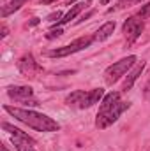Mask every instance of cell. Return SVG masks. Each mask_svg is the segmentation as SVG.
<instances>
[{
	"instance_id": "7",
	"label": "cell",
	"mask_w": 150,
	"mask_h": 151,
	"mask_svg": "<svg viewBox=\"0 0 150 151\" xmlns=\"http://www.w3.org/2000/svg\"><path fill=\"white\" fill-rule=\"evenodd\" d=\"M143 69H145V62H143V60H141V62H136V65L127 72L125 79H124V83H122V91H127V90L133 88V84L136 83V79L141 76Z\"/></svg>"
},
{
	"instance_id": "21",
	"label": "cell",
	"mask_w": 150,
	"mask_h": 151,
	"mask_svg": "<svg viewBox=\"0 0 150 151\" xmlns=\"http://www.w3.org/2000/svg\"><path fill=\"white\" fill-rule=\"evenodd\" d=\"M37 23H39V19H37V18H34V19L30 21V25H37Z\"/></svg>"
},
{
	"instance_id": "23",
	"label": "cell",
	"mask_w": 150,
	"mask_h": 151,
	"mask_svg": "<svg viewBox=\"0 0 150 151\" xmlns=\"http://www.w3.org/2000/svg\"><path fill=\"white\" fill-rule=\"evenodd\" d=\"M2 151H7V148H5V146H2Z\"/></svg>"
},
{
	"instance_id": "20",
	"label": "cell",
	"mask_w": 150,
	"mask_h": 151,
	"mask_svg": "<svg viewBox=\"0 0 150 151\" xmlns=\"http://www.w3.org/2000/svg\"><path fill=\"white\" fill-rule=\"evenodd\" d=\"M42 4H53V2H57V0H41Z\"/></svg>"
},
{
	"instance_id": "16",
	"label": "cell",
	"mask_w": 150,
	"mask_h": 151,
	"mask_svg": "<svg viewBox=\"0 0 150 151\" xmlns=\"http://www.w3.org/2000/svg\"><path fill=\"white\" fill-rule=\"evenodd\" d=\"M62 34H64V30H62V28H53V30H51L50 34H46V39H50V40H51V39L60 37Z\"/></svg>"
},
{
	"instance_id": "5",
	"label": "cell",
	"mask_w": 150,
	"mask_h": 151,
	"mask_svg": "<svg viewBox=\"0 0 150 151\" xmlns=\"http://www.w3.org/2000/svg\"><path fill=\"white\" fill-rule=\"evenodd\" d=\"M143 28H145V23H143V19L138 18V16H131V18H127L125 23H124V27H122L124 35H125V39H127L129 44L134 42L136 39L141 35Z\"/></svg>"
},
{
	"instance_id": "10",
	"label": "cell",
	"mask_w": 150,
	"mask_h": 151,
	"mask_svg": "<svg viewBox=\"0 0 150 151\" xmlns=\"http://www.w3.org/2000/svg\"><path fill=\"white\" fill-rule=\"evenodd\" d=\"M88 4H90L88 0H87V2H78V4H74V5L71 7V11H69V12H67V14H66V16H64V18H62V19H60V21L57 23V28H60L62 25H66V23L73 21V19H74L76 16H78V14H79V12H81V11L85 9V7H87Z\"/></svg>"
},
{
	"instance_id": "22",
	"label": "cell",
	"mask_w": 150,
	"mask_h": 151,
	"mask_svg": "<svg viewBox=\"0 0 150 151\" xmlns=\"http://www.w3.org/2000/svg\"><path fill=\"white\" fill-rule=\"evenodd\" d=\"M108 2H110V0H101V4H103V5H106Z\"/></svg>"
},
{
	"instance_id": "9",
	"label": "cell",
	"mask_w": 150,
	"mask_h": 151,
	"mask_svg": "<svg viewBox=\"0 0 150 151\" xmlns=\"http://www.w3.org/2000/svg\"><path fill=\"white\" fill-rule=\"evenodd\" d=\"M7 95L20 102L23 99H30L34 95V90L30 86H11V88H7Z\"/></svg>"
},
{
	"instance_id": "12",
	"label": "cell",
	"mask_w": 150,
	"mask_h": 151,
	"mask_svg": "<svg viewBox=\"0 0 150 151\" xmlns=\"http://www.w3.org/2000/svg\"><path fill=\"white\" fill-rule=\"evenodd\" d=\"M113 30H115V21H108V23H104V25L94 34V39L99 40V42H101V40H106V39L113 34Z\"/></svg>"
},
{
	"instance_id": "3",
	"label": "cell",
	"mask_w": 150,
	"mask_h": 151,
	"mask_svg": "<svg viewBox=\"0 0 150 151\" xmlns=\"http://www.w3.org/2000/svg\"><path fill=\"white\" fill-rule=\"evenodd\" d=\"M136 60H138V58H136L134 55H129V56H125V58L115 62L113 65H110V67L104 70V81H106L108 84H115L120 77H124V76L136 65Z\"/></svg>"
},
{
	"instance_id": "24",
	"label": "cell",
	"mask_w": 150,
	"mask_h": 151,
	"mask_svg": "<svg viewBox=\"0 0 150 151\" xmlns=\"http://www.w3.org/2000/svg\"><path fill=\"white\" fill-rule=\"evenodd\" d=\"M120 2H122V0H120Z\"/></svg>"
},
{
	"instance_id": "17",
	"label": "cell",
	"mask_w": 150,
	"mask_h": 151,
	"mask_svg": "<svg viewBox=\"0 0 150 151\" xmlns=\"http://www.w3.org/2000/svg\"><path fill=\"white\" fill-rule=\"evenodd\" d=\"M60 18H62V11H57V12H51L50 16H48V21H60Z\"/></svg>"
},
{
	"instance_id": "4",
	"label": "cell",
	"mask_w": 150,
	"mask_h": 151,
	"mask_svg": "<svg viewBox=\"0 0 150 151\" xmlns=\"http://www.w3.org/2000/svg\"><path fill=\"white\" fill-rule=\"evenodd\" d=\"M94 40H95L94 35H92V37H85V35H83V37H78L76 40H73V42L67 44V46H62V47H57V49L48 51V56H50V58H64V56L74 55V53H78V51L88 47Z\"/></svg>"
},
{
	"instance_id": "1",
	"label": "cell",
	"mask_w": 150,
	"mask_h": 151,
	"mask_svg": "<svg viewBox=\"0 0 150 151\" xmlns=\"http://www.w3.org/2000/svg\"><path fill=\"white\" fill-rule=\"evenodd\" d=\"M129 106H131L129 102H122L120 100V93L118 91H110L101 100L99 111H97V116H95V127L99 130L108 128L110 125H113L120 118V114L125 109H129Z\"/></svg>"
},
{
	"instance_id": "18",
	"label": "cell",
	"mask_w": 150,
	"mask_h": 151,
	"mask_svg": "<svg viewBox=\"0 0 150 151\" xmlns=\"http://www.w3.org/2000/svg\"><path fill=\"white\" fill-rule=\"evenodd\" d=\"M5 35H7V27L2 25V37H5Z\"/></svg>"
},
{
	"instance_id": "15",
	"label": "cell",
	"mask_w": 150,
	"mask_h": 151,
	"mask_svg": "<svg viewBox=\"0 0 150 151\" xmlns=\"http://www.w3.org/2000/svg\"><path fill=\"white\" fill-rule=\"evenodd\" d=\"M138 18H141V19H147V18H150V4H147V5H141V9L138 11V14H136Z\"/></svg>"
},
{
	"instance_id": "13",
	"label": "cell",
	"mask_w": 150,
	"mask_h": 151,
	"mask_svg": "<svg viewBox=\"0 0 150 151\" xmlns=\"http://www.w3.org/2000/svg\"><path fill=\"white\" fill-rule=\"evenodd\" d=\"M25 4H27V0H11V2H7V4L2 7L0 16H2V18H7V16H9V14H12L14 11L21 9V5H25Z\"/></svg>"
},
{
	"instance_id": "6",
	"label": "cell",
	"mask_w": 150,
	"mask_h": 151,
	"mask_svg": "<svg viewBox=\"0 0 150 151\" xmlns=\"http://www.w3.org/2000/svg\"><path fill=\"white\" fill-rule=\"evenodd\" d=\"M103 99H104V90H103V88H94V90H90V91H81L76 107H79V109H88V107H92L94 104H99V100H103Z\"/></svg>"
},
{
	"instance_id": "2",
	"label": "cell",
	"mask_w": 150,
	"mask_h": 151,
	"mask_svg": "<svg viewBox=\"0 0 150 151\" xmlns=\"http://www.w3.org/2000/svg\"><path fill=\"white\" fill-rule=\"evenodd\" d=\"M4 111L9 113L12 118H16L18 121L28 125L30 128H36L39 132H57L60 130V125L51 119L50 116L32 109H21V107H12V106H4Z\"/></svg>"
},
{
	"instance_id": "19",
	"label": "cell",
	"mask_w": 150,
	"mask_h": 151,
	"mask_svg": "<svg viewBox=\"0 0 150 151\" xmlns=\"http://www.w3.org/2000/svg\"><path fill=\"white\" fill-rule=\"evenodd\" d=\"M122 2H124V0H122ZM125 2H127V4H136V2H143V0H125Z\"/></svg>"
},
{
	"instance_id": "14",
	"label": "cell",
	"mask_w": 150,
	"mask_h": 151,
	"mask_svg": "<svg viewBox=\"0 0 150 151\" xmlns=\"http://www.w3.org/2000/svg\"><path fill=\"white\" fill-rule=\"evenodd\" d=\"M12 144H14V148L18 151H36L34 144H30L27 141H21V139H16V137H12Z\"/></svg>"
},
{
	"instance_id": "11",
	"label": "cell",
	"mask_w": 150,
	"mask_h": 151,
	"mask_svg": "<svg viewBox=\"0 0 150 151\" xmlns=\"http://www.w3.org/2000/svg\"><path fill=\"white\" fill-rule=\"evenodd\" d=\"M2 128H4L5 132H9L12 137L21 139V141H27V142H30V144H34V146H36V139H34V137H30V135H28V134H25L23 130H20V128H16V127L9 125L7 121H4V123H2Z\"/></svg>"
},
{
	"instance_id": "8",
	"label": "cell",
	"mask_w": 150,
	"mask_h": 151,
	"mask_svg": "<svg viewBox=\"0 0 150 151\" xmlns=\"http://www.w3.org/2000/svg\"><path fill=\"white\" fill-rule=\"evenodd\" d=\"M18 69L23 72V74H34V72H37L41 70V67L37 65V62L34 60V56L32 55H25L23 58H20V62H18Z\"/></svg>"
}]
</instances>
